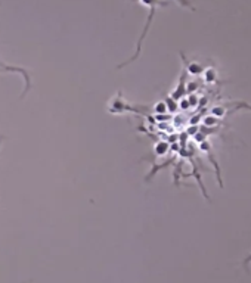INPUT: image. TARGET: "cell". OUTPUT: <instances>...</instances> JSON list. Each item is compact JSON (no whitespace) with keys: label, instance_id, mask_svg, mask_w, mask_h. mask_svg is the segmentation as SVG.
Masks as SVG:
<instances>
[{"label":"cell","instance_id":"5","mask_svg":"<svg viewBox=\"0 0 251 283\" xmlns=\"http://www.w3.org/2000/svg\"><path fill=\"white\" fill-rule=\"evenodd\" d=\"M167 151H169V143H166V142H158V143H155V146H154V152H155L158 156L166 155Z\"/></svg>","mask_w":251,"mask_h":283},{"label":"cell","instance_id":"3","mask_svg":"<svg viewBox=\"0 0 251 283\" xmlns=\"http://www.w3.org/2000/svg\"><path fill=\"white\" fill-rule=\"evenodd\" d=\"M203 77H204V81H206L207 84H214V83H217V71H216V68H214V67L206 68L204 73H203Z\"/></svg>","mask_w":251,"mask_h":283},{"label":"cell","instance_id":"1","mask_svg":"<svg viewBox=\"0 0 251 283\" xmlns=\"http://www.w3.org/2000/svg\"><path fill=\"white\" fill-rule=\"evenodd\" d=\"M139 2H140L143 6H146V8L149 9V15H148V19H146L145 28H143V31H142V36H140V38H139V41H137L136 53L132 56V58H130L127 62H124V64L118 65V68H123V67H126L127 64H130V62H133V61H136V59H137V56L140 55V50H142V41L145 40L146 33H148V30H149V27H151V22H153V18H154V14H155L157 6H167V5H169V2H163V0H139Z\"/></svg>","mask_w":251,"mask_h":283},{"label":"cell","instance_id":"8","mask_svg":"<svg viewBox=\"0 0 251 283\" xmlns=\"http://www.w3.org/2000/svg\"><path fill=\"white\" fill-rule=\"evenodd\" d=\"M199 81L198 80H195V81H189V83H186V94H191V93H195L198 89H199Z\"/></svg>","mask_w":251,"mask_h":283},{"label":"cell","instance_id":"10","mask_svg":"<svg viewBox=\"0 0 251 283\" xmlns=\"http://www.w3.org/2000/svg\"><path fill=\"white\" fill-rule=\"evenodd\" d=\"M179 108H180L182 111H188V109L191 108V103H189V100H188V96H185V97H182V99L179 100Z\"/></svg>","mask_w":251,"mask_h":283},{"label":"cell","instance_id":"11","mask_svg":"<svg viewBox=\"0 0 251 283\" xmlns=\"http://www.w3.org/2000/svg\"><path fill=\"white\" fill-rule=\"evenodd\" d=\"M176 2H177L180 6H183V8H188V9H192V11H195V8L192 6V3L189 2V0H176Z\"/></svg>","mask_w":251,"mask_h":283},{"label":"cell","instance_id":"2","mask_svg":"<svg viewBox=\"0 0 251 283\" xmlns=\"http://www.w3.org/2000/svg\"><path fill=\"white\" fill-rule=\"evenodd\" d=\"M180 56L183 58V64H185V67H186V73L188 74H191V75H193V77H196V75H201L204 73V67L201 65V64H198V62H195V61H186V58L183 56V53L180 52Z\"/></svg>","mask_w":251,"mask_h":283},{"label":"cell","instance_id":"9","mask_svg":"<svg viewBox=\"0 0 251 283\" xmlns=\"http://www.w3.org/2000/svg\"><path fill=\"white\" fill-rule=\"evenodd\" d=\"M188 100H189V103H191V108H195V106H198V103H199V97H198L195 93L188 94Z\"/></svg>","mask_w":251,"mask_h":283},{"label":"cell","instance_id":"7","mask_svg":"<svg viewBox=\"0 0 251 283\" xmlns=\"http://www.w3.org/2000/svg\"><path fill=\"white\" fill-rule=\"evenodd\" d=\"M154 111H155V114H158V115H164L166 112H169V111H167V103L163 102V100L157 102L155 106H154Z\"/></svg>","mask_w":251,"mask_h":283},{"label":"cell","instance_id":"4","mask_svg":"<svg viewBox=\"0 0 251 283\" xmlns=\"http://www.w3.org/2000/svg\"><path fill=\"white\" fill-rule=\"evenodd\" d=\"M219 120H220V118H217V117H214V115H207V117L203 118V124H204L206 129H212V127H214V126L219 124Z\"/></svg>","mask_w":251,"mask_h":283},{"label":"cell","instance_id":"6","mask_svg":"<svg viewBox=\"0 0 251 283\" xmlns=\"http://www.w3.org/2000/svg\"><path fill=\"white\" fill-rule=\"evenodd\" d=\"M166 103H167V111H169V112H176L177 108H179V100L173 99L172 96H169V97L166 99Z\"/></svg>","mask_w":251,"mask_h":283}]
</instances>
